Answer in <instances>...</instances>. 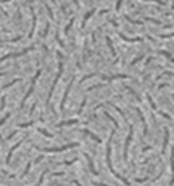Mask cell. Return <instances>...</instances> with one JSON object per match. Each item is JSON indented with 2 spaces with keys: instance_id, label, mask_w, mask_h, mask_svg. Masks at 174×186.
Returning <instances> with one entry per match:
<instances>
[{
  "instance_id": "1",
  "label": "cell",
  "mask_w": 174,
  "mask_h": 186,
  "mask_svg": "<svg viewBox=\"0 0 174 186\" xmlns=\"http://www.w3.org/2000/svg\"><path fill=\"white\" fill-rule=\"evenodd\" d=\"M57 59H59V71H57V76H56V79H54V82H53V85H51V89H49L48 105H49V100H51V97H53V92H54V89H56V86H57V82H59V79L62 77V73H63V63H62V54H60V52H57Z\"/></svg>"
},
{
  "instance_id": "2",
  "label": "cell",
  "mask_w": 174,
  "mask_h": 186,
  "mask_svg": "<svg viewBox=\"0 0 174 186\" xmlns=\"http://www.w3.org/2000/svg\"><path fill=\"white\" fill-rule=\"evenodd\" d=\"M79 143L74 142V143H68L65 146H59V148H37L39 151L42 152H62V151H66V149H71V148H77Z\"/></svg>"
},
{
  "instance_id": "3",
  "label": "cell",
  "mask_w": 174,
  "mask_h": 186,
  "mask_svg": "<svg viewBox=\"0 0 174 186\" xmlns=\"http://www.w3.org/2000/svg\"><path fill=\"white\" fill-rule=\"evenodd\" d=\"M33 49H34V46H28V48H25V49H22V51H19V52L6 54V56H3V57H0V63L5 62V60H8V59H17V57H22V56L28 54V52H30V51H33Z\"/></svg>"
},
{
  "instance_id": "4",
  "label": "cell",
  "mask_w": 174,
  "mask_h": 186,
  "mask_svg": "<svg viewBox=\"0 0 174 186\" xmlns=\"http://www.w3.org/2000/svg\"><path fill=\"white\" fill-rule=\"evenodd\" d=\"M42 74V69H39V71L33 76V80H31V86H30V89H28V92H26V94H25L23 96V100H22V105L20 106H23L25 105V102H26L28 99H30V96L33 94V91H34V88H36V82H37V79H39V76Z\"/></svg>"
},
{
  "instance_id": "5",
  "label": "cell",
  "mask_w": 174,
  "mask_h": 186,
  "mask_svg": "<svg viewBox=\"0 0 174 186\" xmlns=\"http://www.w3.org/2000/svg\"><path fill=\"white\" fill-rule=\"evenodd\" d=\"M133 132H134V128H133V125H130V134H128V137H127L125 152H123V155H125V160H128V149H130V143H131V138H133Z\"/></svg>"
},
{
  "instance_id": "6",
  "label": "cell",
  "mask_w": 174,
  "mask_h": 186,
  "mask_svg": "<svg viewBox=\"0 0 174 186\" xmlns=\"http://www.w3.org/2000/svg\"><path fill=\"white\" fill-rule=\"evenodd\" d=\"M30 11H31V14H33V26H31V31H30V39H33V36H34V32H36V26H37V15H36V11H34V8L33 6H30Z\"/></svg>"
},
{
  "instance_id": "7",
  "label": "cell",
  "mask_w": 174,
  "mask_h": 186,
  "mask_svg": "<svg viewBox=\"0 0 174 186\" xmlns=\"http://www.w3.org/2000/svg\"><path fill=\"white\" fill-rule=\"evenodd\" d=\"M72 85H74V79L69 82V85H68V88H66V91H65V96H63V99H62V102H60V109L65 108V103H66V99H68V94H69V89L72 88Z\"/></svg>"
},
{
  "instance_id": "8",
  "label": "cell",
  "mask_w": 174,
  "mask_h": 186,
  "mask_svg": "<svg viewBox=\"0 0 174 186\" xmlns=\"http://www.w3.org/2000/svg\"><path fill=\"white\" fill-rule=\"evenodd\" d=\"M103 80L106 82H111V80H116V79H130V76H125V74H116V76H100Z\"/></svg>"
},
{
  "instance_id": "9",
  "label": "cell",
  "mask_w": 174,
  "mask_h": 186,
  "mask_svg": "<svg viewBox=\"0 0 174 186\" xmlns=\"http://www.w3.org/2000/svg\"><path fill=\"white\" fill-rule=\"evenodd\" d=\"M22 143H23V140H22V142H19V143H16V145H14V146L9 149V152H8V157H6V163H8V165L11 163V157H12V152H14V151H16V149H17V148L22 145Z\"/></svg>"
},
{
  "instance_id": "10",
  "label": "cell",
  "mask_w": 174,
  "mask_h": 186,
  "mask_svg": "<svg viewBox=\"0 0 174 186\" xmlns=\"http://www.w3.org/2000/svg\"><path fill=\"white\" fill-rule=\"evenodd\" d=\"M77 122H79L77 119H72V120H65V122H59L56 126H57V128H62V126H69V125H76Z\"/></svg>"
},
{
  "instance_id": "11",
  "label": "cell",
  "mask_w": 174,
  "mask_h": 186,
  "mask_svg": "<svg viewBox=\"0 0 174 186\" xmlns=\"http://www.w3.org/2000/svg\"><path fill=\"white\" fill-rule=\"evenodd\" d=\"M136 112L139 114V117H140V120H142V123H143V134L146 135V132H148V125H146V120H145V117H143V114H142V111H140V109H136Z\"/></svg>"
},
{
  "instance_id": "12",
  "label": "cell",
  "mask_w": 174,
  "mask_h": 186,
  "mask_svg": "<svg viewBox=\"0 0 174 186\" xmlns=\"http://www.w3.org/2000/svg\"><path fill=\"white\" fill-rule=\"evenodd\" d=\"M82 132H83V134H86L88 137H91V138H92V140H94V142H97V143H100V142H102V140H100V137H97L96 134H92V132H91L89 129H83Z\"/></svg>"
},
{
  "instance_id": "13",
  "label": "cell",
  "mask_w": 174,
  "mask_h": 186,
  "mask_svg": "<svg viewBox=\"0 0 174 186\" xmlns=\"http://www.w3.org/2000/svg\"><path fill=\"white\" fill-rule=\"evenodd\" d=\"M119 36H120L122 40H125V42H142V40H143L142 37H133V39H131V37H127V36H123L122 32H119Z\"/></svg>"
},
{
  "instance_id": "14",
  "label": "cell",
  "mask_w": 174,
  "mask_h": 186,
  "mask_svg": "<svg viewBox=\"0 0 174 186\" xmlns=\"http://www.w3.org/2000/svg\"><path fill=\"white\" fill-rule=\"evenodd\" d=\"M106 45H108V48L111 49V56L117 60V52L114 51V46H113V43H111V39H110V37H106Z\"/></svg>"
},
{
  "instance_id": "15",
  "label": "cell",
  "mask_w": 174,
  "mask_h": 186,
  "mask_svg": "<svg viewBox=\"0 0 174 186\" xmlns=\"http://www.w3.org/2000/svg\"><path fill=\"white\" fill-rule=\"evenodd\" d=\"M94 12H96V9H91V11H88V12L85 14V17H83V22H82V26H85V25H86V22L91 19V15H92Z\"/></svg>"
},
{
  "instance_id": "16",
  "label": "cell",
  "mask_w": 174,
  "mask_h": 186,
  "mask_svg": "<svg viewBox=\"0 0 174 186\" xmlns=\"http://www.w3.org/2000/svg\"><path fill=\"white\" fill-rule=\"evenodd\" d=\"M125 19H127L130 23H133V25H142V23H143V20H134V19H131L128 14H125Z\"/></svg>"
},
{
  "instance_id": "17",
  "label": "cell",
  "mask_w": 174,
  "mask_h": 186,
  "mask_svg": "<svg viewBox=\"0 0 174 186\" xmlns=\"http://www.w3.org/2000/svg\"><path fill=\"white\" fill-rule=\"evenodd\" d=\"M85 157H86V160H88V163H89V169H91V172H92V174H97V171L94 169V165H92V160H91V157H89L88 154H85Z\"/></svg>"
},
{
  "instance_id": "18",
  "label": "cell",
  "mask_w": 174,
  "mask_h": 186,
  "mask_svg": "<svg viewBox=\"0 0 174 186\" xmlns=\"http://www.w3.org/2000/svg\"><path fill=\"white\" fill-rule=\"evenodd\" d=\"M159 52H160L162 56H165V57H166V59H168L169 62H172V63H174V57H172V56H171L169 52H166V51H159Z\"/></svg>"
},
{
  "instance_id": "19",
  "label": "cell",
  "mask_w": 174,
  "mask_h": 186,
  "mask_svg": "<svg viewBox=\"0 0 174 186\" xmlns=\"http://www.w3.org/2000/svg\"><path fill=\"white\" fill-rule=\"evenodd\" d=\"M72 23H74V19H69L68 25L65 26V34H68V32H69V29H71V26H72Z\"/></svg>"
},
{
  "instance_id": "20",
  "label": "cell",
  "mask_w": 174,
  "mask_h": 186,
  "mask_svg": "<svg viewBox=\"0 0 174 186\" xmlns=\"http://www.w3.org/2000/svg\"><path fill=\"white\" fill-rule=\"evenodd\" d=\"M168 138H169V131L168 129H165V140H163V149L166 148V145H168Z\"/></svg>"
},
{
  "instance_id": "21",
  "label": "cell",
  "mask_w": 174,
  "mask_h": 186,
  "mask_svg": "<svg viewBox=\"0 0 174 186\" xmlns=\"http://www.w3.org/2000/svg\"><path fill=\"white\" fill-rule=\"evenodd\" d=\"M142 2H154V3H157V5H162V6L166 5V2H163V0H142Z\"/></svg>"
},
{
  "instance_id": "22",
  "label": "cell",
  "mask_w": 174,
  "mask_h": 186,
  "mask_svg": "<svg viewBox=\"0 0 174 186\" xmlns=\"http://www.w3.org/2000/svg\"><path fill=\"white\" fill-rule=\"evenodd\" d=\"M145 22H151V23H157V25H162V22H160V20H157V19H151V17H146V19H145Z\"/></svg>"
},
{
  "instance_id": "23",
  "label": "cell",
  "mask_w": 174,
  "mask_h": 186,
  "mask_svg": "<svg viewBox=\"0 0 174 186\" xmlns=\"http://www.w3.org/2000/svg\"><path fill=\"white\" fill-rule=\"evenodd\" d=\"M20 82V79H14L12 82H9V83H6L5 86H3V89H6V88H9V86H12V85H16V83H19Z\"/></svg>"
},
{
  "instance_id": "24",
  "label": "cell",
  "mask_w": 174,
  "mask_h": 186,
  "mask_svg": "<svg viewBox=\"0 0 174 186\" xmlns=\"http://www.w3.org/2000/svg\"><path fill=\"white\" fill-rule=\"evenodd\" d=\"M37 131H39V132H40V134H43V135H45V137H49V138H51V137H53V134H49V132H48V131H45V129H42V128H39V129H37Z\"/></svg>"
},
{
  "instance_id": "25",
  "label": "cell",
  "mask_w": 174,
  "mask_h": 186,
  "mask_svg": "<svg viewBox=\"0 0 174 186\" xmlns=\"http://www.w3.org/2000/svg\"><path fill=\"white\" fill-rule=\"evenodd\" d=\"M148 102H150V105H151V108H153L154 111H157V112H159V109H157V106H156V103L153 102V99H151L150 96H148Z\"/></svg>"
},
{
  "instance_id": "26",
  "label": "cell",
  "mask_w": 174,
  "mask_h": 186,
  "mask_svg": "<svg viewBox=\"0 0 174 186\" xmlns=\"http://www.w3.org/2000/svg\"><path fill=\"white\" fill-rule=\"evenodd\" d=\"M9 115H11V114H6V115H5V117H3L2 120H0V128H2V126L5 125V122H6V120L9 119Z\"/></svg>"
},
{
  "instance_id": "27",
  "label": "cell",
  "mask_w": 174,
  "mask_h": 186,
  "mask_svg": "<svg viewBox=\"0 0 174 186\" xmlns=\"http://www.w3.org/2000/svg\"><path fill=\"white\" fill-rule=\"evenodd\" d=\"M45 8H46V11H48V14H49V19L54 20V14H53V11H51V9H49V6H48V5H45Z\"/></svg>"
},
{
  "instance_id": "28",
  "label": "cell",
  "mask_w": 174,
  "mask_h": 186,
  "mask_svg": "<svg viewBox=\"0 0 174 186\" xmlns=\"http://www.w3.org/2000/svg\"><path fill=\"white\" fill-rule=\"evenodd\" d=\"M5 103H6V97H2V102H0V109H5Z\"/></svg>"
},
{
  "instance_id": "29",
  "label": "cell",
  "mask_w": 174,
  "mask_h": 186,
  "mask_svg": "<svg viewBox=\"0 0 174 186\" xmlns=\"http://www.w3.org/2000/svg\"><path fill=\"white\" fill-rule=\"evenodd\" d=\"M174 37V31L171 32V34H163V36H160V39H172Z\"/></svg>"
},
{
  "instance_id": "30",
  "label": "cell",
  "mask_w": 174,
  "mask_h": 186,
  "mask_svg": "<svg viewBox=\"0 0 174 186\" xmlns=\"http://www.w3.org/2000/svg\"><path fill=\"white\" fill-rule=\"evenodd\" d=\"M45 175H46V171L40 175V180H39V181H37V184H34V186H40V184H42V181H43V178H45Z\"/></svg>"
},
{
  "instance_id": "31",
  "label": "cell",
  "mask_w": 174,
  "mask_h": 186,
  "mask_svg": "<svg viewBox=\"0 0 174 186\" xmlns=\"http://www.w3.org/2000/svg\"><path fill=\"white\" fill-rule=\"evenodd\" d=\"M33 125V122H28V123H22V125H19L20 128H28V126H31Z\"/></svg>"
},
{
  "instance_id": "32",
  "label": "cell",
  "mask_w": 174,
  "mask_h": 186,
  "mask_svg": "<svg viewBox=\"0 0 174 186\" xmlns=\"http://www.w3.org/2000/svg\"><path fill=\"white\" fill-rule=\"evenodd\" d=\"M122 2H123V0H117V3H116V9H117V11L120 9V6H122Z\"/></svg>"
},
{
  "instance_id": "33",
  "label": "cell",
  "mask_w": 174,
  "mask_h": 186,
  "mask_svg": "<svg viewBox=\"0 0 174 186\" xmlns=\"http://www.w3.org/2000/svg\"><path fill=\"white\" fill-rule=\"evenodd\" d=\"M163 76H171V77H174V73H169V71H165V73H163Z\"/></svg>"
},
{
  "instance_id": "34",
  "label": "cell",
  "mask_w": 174,
  "mask_h": 186,
  "mask_svg": "<svg viewBox=\"0 0 174 186\" xmlns=\"http://www.w3.org/2000/svg\"><path fill=\"white\" fill-rule=\"evenodd\" d=\"M72 2L76 3V6H77V8H80V3H79V0H72Z\"/></svg>"
},
{
  "instance_id": "35",
  "label": "cell",
  "mask_w": 174,
  "mask_h": 186,
  "mask_svg": "<svg viewBox=\"0 0 174 186\" xmlns=\"http://www.w3.org/2000/svg\"><path fill=\"white\" fill-rule=\"evenodd\" d=\"M2 2H3V3H6V2H9V0H2Z\"/></svg>"
},
{
  "instance_id": "36",
  "label": "cell",
  "mask_w": 174,
  "mask_h": 186,
  "mask_svg": "<svg viewBox=\"0 0 174 186\" xmlns=\"http://www.w3.org/2000/svg\"><path fill=\"white\" fill-rule=\"evenodd\" d=\"M2 76H5V73H0V77H2Z\"/></svg>"
},
{
  "instance_id": "37",
  "label": "cell",
  "mask_w": 174,
  "mask_h": 186,
  "mask_svg": "<svg viewBox=\"0 0 174 186\" xmlns=\"http://www.w3.org/2000/svg\"><path fill=\"white\" fill-rule=\"evenodd\" d=\"M51 2H53V3H56V0H51Z\"/></svg>"
},
{
  "instance_id": "38",
  "label": "cell",
  "mask_w": 174,
  "mask_h": 186,
  "mask_svg": "<svg viewBox=\"0 0 174 186\" xmlns=\"http://www.w3.org/2000/svg\"><path fill=\"white\" fill-rule=\"evenodd\" d=\"M172 97H174V94H172Z\"/></svg>"
}]
</instances>
